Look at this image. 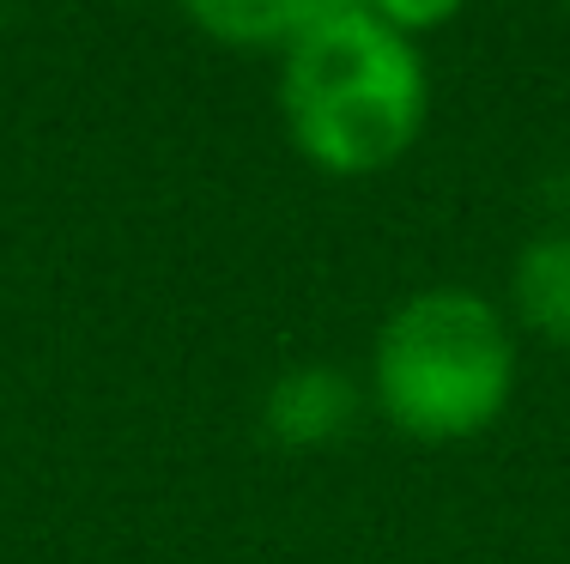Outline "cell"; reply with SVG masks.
Segmentation results:
<instances>
[{"mask_svg": "<svg viewBox=\"0 0 570 564\" xmlns=\"http://www.w3.org/2000/svg\"><path fill=\"white\" fill-rule=\"evenodd\" d=\"M425 61L413 37L376 12L322 19L285 49L279 110L297 152L328 177H371L395 165L425 128Z\"/></svg>", "mask_w": 570, "mask_h": 564, "instance_id": "6da1fadb", "label": "cell"}, {"mask_svg": "<svg viewBox=\"0 0 570 564\" xmlns=\"http://www.w3.org/2000/svg\"><path fill=\"white\" fill-rule=\"evenodd\" d=\"M376 407L419 443L473 437L510 407L515 334L510 321L461 286L413 291L376 334L371 358Z\"/></svg>", "mask_w": 570, "mask_h": 564, "instance_id": "7a4b0ae2", "label": "cell"}, {"mask_svg": "<svg viewBox=\"0 0 570 564\" xmlns=\"http://www.w3.org/2000/svg\"><path fill=\"white\" fill-rule=\"evenodd\" d=\"M352 419H358V388L328 365H292L262 395V425L285 449H322L346 437Z\"/></svg>", "mask_w": 570, "mask_h": 564, "instance_id": "3957f363", "label": "cell"}, {"mask_svg": "<svg viewBox=\"0 0 570 564\" xmlns=\"http://www.w3.org/2000/svg\"><path fill=\"white\" fill-rule=\"evenodd\" d=\"M183 12L207 37L237 49H292L304 31L322 19H346V12H371V0H183Z\"/></svg>", "mask_w": 570, "mask_h": 564, "instance_id": "277c9868", "label": "cell"}, {"mask_svg": "<svg viewBox=\"0 0 570 564\" xmlns=\"http://www.w3.org/2000/svg\"><path fill=\"white\" fill-rule=\"evenodd\" d=\"M510 304L547 346L570 353V231H547L515 255Z\"/></svg>", "mask_w": 570, "mask_h": 564, "instance_id": "5b68a950", "label": "cell"}, {"mask_svg": "<svg viewBox=\"0 0 570 564\" xmlns=\"http://www.w3.org/2000/svg\"><path fill=\"white\" fill-rule=\"evenodd\" d=\"M461 7H468V0H371V12H376L383 24H395L401 37L438 31V24H450Z\"/></svg>", "mask_w": 570, "mask_h": 564, "instance_id": "8992f818", "label": "cell"}]
</instances>
